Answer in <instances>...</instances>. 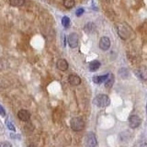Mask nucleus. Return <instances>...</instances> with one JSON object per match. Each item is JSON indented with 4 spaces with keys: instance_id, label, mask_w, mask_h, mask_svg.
<instances>
[{
    "instance_id": "nucleus-1",
    "label": "nucleus",
    "mask_w": 147,
    "mask_h": 147,
    "mask_svg": "<svg viewBox=\"0 0 147 147\" xmlns=\"http://www.w3.org/2000/svg\"><path fill=\"white\" fill-rule=\"evenodd\" d=\"M94 103L98 106V107L100 108H104V107H107V106L109 105L110 103V99L107 95H104V94H99L94 99Z\"/></svg>"
},
{
    "instance_id": "nucleus-2",
    "label": "nucleus",
    "mask_w": 147,
    "mask_h": 147,
    "mask_svg": "<svg viewBox=\"0 0 147 147\" xmlns=\"http://www.w3.org/2000/svg\"><path fill=\"white\" fill-rule=\"evenodd\" d=\"M70 125H71L72 130H74L75 131H80L85 128V121H83L82 118L75 117L71 119Z\"/></svg>"
},
{
    "instance_id": "nucleus-3",
    "label": "nucleus",
    "mask_w": 147,
    "mask_h": 147,
    "mask_svg": "<svg viewBox=\"0 0 147 147\" xmlns=\"http://www.w3.org/2000/svg\"><path fill=\"white\" fill-rule=\"evenodd\" d=\"M117 31L119 35L121 36V38L125 40L127 39L129 36L131 35V28L129 27L127 24H125V23H121V24H119L118 27H117Z\"/></svg>"
},
{
    "instance_id": "nucleus-4",
    "label": "nucleus",
    "mask_w": 147,
    "mask_h": 147,
    "mask_svg": "<svg viewBox=\"0 0 147 147\" xmlns=\"http://www.w3.org/2000/svg\"><path fill=\"white\" fill-rule=\"evenodd\" d=\"M86 146L87 147H98V139H96V134L94 132H88L86 135Z\"/></svg>"
},
{
    "instance_id": "nucleus-5",
    "label": "nucleus",
    "mask_w": 147,
    "mask_h": 147,
    "mask_svg": "<svg viewBox=\"0 0 147 147\" xmlns=\"http://www.w3.org/2000/svg\"><path fill=\"white\" fill-rule=\"evenodd\" d=\"M79 42V37L76 33L73 32L68 36V44L71 48H76Z\"/></svg>"
},
{
    "instance_id": "nucleus-6",
    "label": "nucleus",
    "mask_w": 147,
    "mask_h": 147,
    "mask_svg": "<svg viewBox=\"0 0 147 147\" xmlns=\"http://www.w3.org/2000/svg\"><path fill=\"white\" fill-rule=\"evenodd\" d=\"M142 123V119L140 117H138L137 115H132L129 119V125L131 129H136L138 128Z\"/></svg>"
},
{
    "instance_id": "nucleus-7",
    "label": "nucleus",
    "mask_w": 147,
    "mask_h": 147,
    "mask_svg": "<svg viewBox=\"0 0 147 147\" xmlns=\"http://www.w3.org/2000/svg\"><path fill=\"white\" fill-rule=\"evenodd\" d=\"M99 48L102 51H108L110 48V40L109 37L103 36L99 40Z\"/></svg>"
},
{
    "instance_id": "nucleus-8",
    "label": "nucleus",
    "mask_w": 147,
    "mask_h": 147,
    "mask_svg": "<svg viewBox=\"0 0 147 147\" xmlns=\"http://www.w3.org/2000/svg\"><path fill=\"white\" fill-rule=\"evenodd\" d=\"M18 118L20 119L21 121H28L30 119V113L26 109H20L18 112Z\"/></svg>"
},
{
    "instance_id": "nucleus-9",
    "label": "nucleus",
    "mask_w": 147,
    "mask_h": 147,
    "mask_svg": "<svg viewBox=\"0 0 147 147\" xmlns=\"http://www.w3.org/2000/svg\"><path fill=\"white\" fill-rule=\"evenodd\" d=\"M68 82L72 86H79L81 84V78L77 75H70L68 77Z\"/></svg>"
},
{
    "instance_id": "nucleus-10",
    "label": "nucleus",
    "mask_w": 147,
    "mask_h": 147,
    "mask_svg": "<svg viewBox=\"0 0 147 147\" xmlns=\"http://www.w3.org/2000/svg\"><path fill=\"white\" fill-rule=\"evenodd\" d=\"M56 66L57 68L59 69V70L61 71H66L68 69V63L66 60L64 59H59L57 61V63H56Z\"/></svg>"
},
{
    "instance_id": "nucleus-11",
    "label": "nucleus",
    "mask_w": 147,
    "mask_h": 147,
    "mask_svg": "<svg viewBox=\"0 0 147 147\" xmlns=\"http://www.w3.org/2000/svg\"><path fill=\"white\" fill-rule=\"evenodd\" d=\"M101 63L99 61H98V60H94V61H92L89 63V65H88V69L89 71L91 72H96V70H98V68L100 67Z\"/></svg>"
},
{
    "instance_id": "nucleus-12",
    "label": "nucleus",
    "mask_w": 147,
    "mask_h": 147,
    "mask_svg": "<svg viewBox=\"0 0 147 147\" xmlns=\"http://www.w3.org/2000/svg\"><path fill=\"white\" fill-rule=\"evenodd\" d=\"M108 76H109V74H108V75H104V76H96L93 77V82L96 85L102 84V83H104L106 80H107Z\"/></svg>"
},
{
    "instance_id": "nucleus-13",
    "label": "nucleus",
    "mask_w": 147,
    "mask_h": 147,
    "mask_svg": "<svg viewBox=\"0 0 147 147\" xmlns=\"http://www.w3.org/2000/svg\"><path fill=\"white\" fill-rule=\"evenodd\" d=\"M114 80H115L114 79V76L112 75V74H109L107 80L105 81V86L107 87V88H110V87L113 86Z\"/></svg>"
},
{
    "instance_id": "nucleus-14",
    "label": "nucleus",
    "mask_w": 147,
    "mask_h": 147,
    "mask_svg": "<svg viewBox=\"0 0 147 147\" xmlns=\"http://www.w3.org/2000/svg\"><path fill=\"white\" fill-rule=\"evenodd\" d=\"M96 29V26L93 22H88V23H86L85 28H84V30L86 32V33H92Z\"/></svg>"
},
{
    "instance_id": "nucleus-15",
    "label": "nucleus",
    "mask_w": 147,
    "mask_h": 147,
    "mask_svg": "<svg viewBox=\"0 0 147 147\" xmlns=\"http://www.w3.org/2000/svg\"><path fill=\"white\" fill-rule=\"evenodd\" d=\"M63 6L64 7H66L68 9H70L72 7H74L76 4V0H63Z\"/></svg>"
},
{
    "instance_id": "nucleus-16",
    "label": "nucleus",
    "mask_w": 147,
    "mask_h": 147,
    "mask_svg": "<svg viewBox=\"0 0 147 147\" xmlns=\"http://www.w3.org/2000/svg\"><path fill=\"white\" fill-rule=\"evenodd\" d=\"M9 3L13 7H22L25 3V0H9Z\"/></svg>"
},
{
    "instance_id": "nucleus-17",
    "label": "nucleus",
    "mask_w": 147,
    "mask_h": 147,
    "mask_svg": "<svg viewBox=\"0 0 147 147\" xmlns=\"http://www.w3.org/2000/svg\"><path fill=\"white\" fill-rule=\"evenodd\" d=\"M119 76H121V77L123 78V79H125V78H128L129 76H130V73H129L128 69H126V68L119 69Z\"/></svg>"
},
{
    "instance_id": "nucleus-18",
    "label": "nucleus",
    "mask_w": 147,
    "mask_h": 147,
    "mask_svg": "<svg viewBox=\"0 0 147 147\" xmlns=\"http://www.w3.org/2000/svg\"><path fill=\"white\" fill-rule=\"evenodd\" d=\"M70 18H69L68 17H63L62 18V24L63 26L65 28V29H67V28H69V26H70Z\"/></svg>"
},
{
    "instance_id": "nucleus-19",
    "label": "nucleus",
    "mask_w": 147,
    "mask_h": 147,
    "mask_svg": "<svg viewBox=\"0 0 147 147\" xmlns=\"http://www.w3.org/2000/svg\"><path fill=\"white\" fill-rule=\"evenodd\" d=\"M6 125H7V127L9 129V130H11V131H16L15 126H14V125H13V123H12L10 121H8V119H7V121H6Z\"/></svg>"
},
{
    "instance_id": "nucleus-20",
    "label": "nucleus",
    "mask_w": 147,
    "mask_h": 147,
    "mask_svg": "<svg viewBox=\"0 0 147 147\" xmlns=\"http://www.w3.org/2000/svg\"><path fill=\"white\" fill-rule=\"evenodd\" d=\"M84 12H85L84 8H83V7H80V8H78L77 10H76V15L77 17H80V16H82V15H83V14H84Z\"/></svg>"
},
{
    "instance_id": "nucleus-21",
    "label": "nucleus",
    "mask_w": 147,
    "mask_h": 147,
    "mask_svg": "<svg viewBox=\"0 0 147 147\" xmlns=\"http://www.w3.org/2000/svg\"><path fill=\"white\" fill-rule=\"evenodd\" d=\"M0 147H12V145L8 142H0Z\"/></svg>"
},
{
    "instance_id": "nucleus-22",
    "label": "nucleus",
    "mask_w": 147,
    "mask_h": 147,
    "mask_svg": "<svg viewBox=\"0 0 147 147\" xmlns=\"http://www.w3.org/2000/svg\"><path fill=\"white\" fill-rule=\"evenodd\" d=\"M0 115H1V116H5V115H6V111H5V109L2 107L1 105H0Z\"/></svg>"
},
{
    "instance_id": "nucleus-23",
    "label": "nucleus",
    "mask_w": 147,
    "mask_h": 147,
    "mask_svg": "<svg viewBox=\"0 0 147 147\" xmlns=\"http://www.w3.org/2000/svg\"><path fill=\"white\" fill-rule=\"evenodd\" d=\"M28 147H37L36 145H34V144H30V145H29Z\"/></svg>"
}]
</instances>
